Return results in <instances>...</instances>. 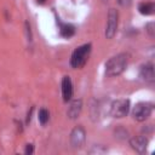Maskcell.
<instances>
[{
  "instance_id": "cell-1",
  "label": "cell",
  "mask_w": 155,
  "mask_h": 155,
  "mask_svg": "<svg viewBox=\"0 0 155 155\" xmlns=\"http://www.w3.org/2000/svg\"><path fill=\"white\" fill-rule=\"evenodd\" d=\"M127 63H128V53H119L111 57L105 63V75L107 76L120 75L126 69Z\"/></svg>"
},
{
  "instance_id": "cell-2",
  "label": "cell",
  "mask_w": 155,
  "mask_h": 155,
  "mask_svg": "<svg viewBox=\"0 0 155 155\" xmlns=\"http://www.w3.org/2000/svg\"><path fill=\"white\" fill-rule=\"evenodd\" d=\"M90 52H91V44H85V45L78 47L73 52V54H71L70 65L73 68H75V69L84 67L85 63L87 62V58L90 56Z\"/></svg>"
},
{
  "instance_id": "cell-3",
  "label": "cell",
  "mask_w": 155,
  "mask_h": 155,
  "mask_svg": "<svg viewBox=\"0 0 155 155\" xmlns=\"http://www.w3.org/2000/svg\"><path fill=\"white\" fill-rule=\"evenodd\" d=\"M130 111V101L128 99H116L111 103L110 114L114 117H124Z\"/></svg>"
},
{
  "instance_id": "cell-4",
  "label": "cell",
  "mask_w": 155,
  "mask_h": 155,
  "mask_svg": "<svg viewBox=\"0 0 155 155\" xmlns=\"http://www.w3.org/2000/svg\"><path fill=\"white\" fill-rule=\"evenodd\" d=\"M117 22H119V13L115 8H110L108 13V22L105 27V38L113 39L117 30Z\"/></svg>"
},
{
  "instance_id": "cell-5",
  "label": "cell",
  "mask_w": 155,
  "mask_h": 155,
  "mask_svg": "<svg viewBox=\"0 0 155 155\" xmlns=\"http://www.w3.org/2000/svg\"><path fill=\"white\" fill-rule=\"evenodd\" d=\"M151 111H153V104L140 102L136 104V107L133 108L132 115L137 121H144L150 116Z\"/></svg>"
},
{
  "instance_id": "cell-6",
  "label": "cell",
  "mask_w": 155,
  "mask_h": 155,
  "mask_svg": "<svg viewBox=\"0 0 155 155\" xmlns=\"http://www.w3.org/2000/svg\"><path fill=\"white\" fill-rule=\"evenodd\" d=\"M86 139V132L81 126H76L75 128H73L71 133H70V144L73 145V148L79 149L84 145Z\"/></svg>"
},
{
  "instance_id": "cell-7",
  "label": "cell",
  "mask_w": 155,
  "mask_h": 155,
  "mask_svg": "<svg viewBox=\"0 0 155 155\" xmlns=\"http://www.w3.org/2000/svg\"><path fill=\"white\" fill-rule=\"evenodd\" d=\"M130 144L133 150H136L139 154H143L148 147V138H145L144 136H138V137L132 138L130 140Z\"/></svg>"
},
{
  "instance_id": "cell-8",
  "label": "cell",
  "mask_w": 155,
  "mask_h": 155,
  "mask_svg": "<svg viewBox=\"0 0 155 155\" xmlns=\"http://www.w3.org/2000/svg\"><path fill=\"white\" fill-rule=\"evenodd\" d=\"M62 94H63V101L68 102L71 99L73 96V84L69 76H64L62 80Z\"/></svg>"
},
{
  "instance_id": "cell-9",
  "label": "cell",
  "mask_w": 155,
  "mask_h": 155,
  "mask_svg": "<svg viewBox=\"0 0 155 155\" xmlns=\"http://www.w3.org/2000/svg\"><path fill=\"white\" fill-rule=\"evenodd\" d=\"M140 78L148 82H153L154 81V78H155V74H154V67L151 63H145L140 67Z\"/></svg>"
},
{
  "instance_id": "cell-10",
  "label": "cell",
  "mask_w": 155,
  "mask_h": 155,
  "mask_svg": "<svg viewBox=\"0 0 155 155\" xmlns=\"http://www.w3.org/2000/svg\"><path fill=\"white\" fill-rule=\"evenodd\" d=\"M81 109H82V101L81 99H74V101H71V103H70V105L68 108L67 114H68V116L70 119L74 120V119H76L80 115Z\"/></svg>"
},
{
  "instance_id": "cell-11",
  "label": "cell",
  "mask_w": 155,
  "mask_h": 155,
  "mask_svg": "<svg viewBox=\"0 0 155 155\" xmlns=\"http://www.w3.org/2000/svg\"><path fill=\"white\" fill-rule=\"evenodd\" d=\"M61 35L64 36V38H70L74 35L75 33V28L71 25V24H68V23H64V24H61Z\"/></svg>"
},
{
  "instance_id": "cell-12",
  "label": "cell",
  "mask_w": 155,
  "mask_h": 155,
  "mask_svg": "<svg viewBox=\"0 0 155 155\" xmlns=\"http://www.w3.org/2000/svg\"><path fill=\"white\" fill-rule=\"evenodd\" d=\"M138 10H139V12L142 15L149 16V15H151L154 12V4L153 2H142V4H139Z\"/></svg>"
},
{
  "instance_id": "cell-13",
  "label": "cell",
  "mask_w": 155,
  "mask_h": 155,
  "mask_svg": "<svg viewBox=\"0 0 155 155\" xmlns=\"http://www.w3.org/2000/svg\"><path fill=\"white\" fill-rule=\"evenodd\" d=\"M39 121H40V124L41 125H45L47 121H48V117H50V114H48V111L45 109V108H42V109H40L39 110Z\"/></svg>"
},
{
  "instance_id": "cell-14",
  "label": "cell",
  "mask_w": 155,
  "mask_h": 155,
  "mask_svg": "<svg viewBox=\"0 0 155 155\" xmlns=\"http://www.w3.org/2000/svg\"><path fill=\"white\" fill-rule=\"evenodd\" d=\"M116 1H117L119 5H121V6H124V7H127V6L131 5V1H132V0H116Z\"/></svg>"
},
{
  "instance_id": "cell-15",
  "label": "cell",
  "mask_w": 155,
  "mask_h": 155,
  "mask_svg": "<svg viewBox=\"0 0 155 155\" xmlns=\"http://www.w3.org/2000/svg\"><path fill=\"white\" fill-rule=\"evenodd\" d=\"M33 150H34L33 145H31V144H28V145H27V148H25V154H31V153H33Z\"/></svg>"
},
{
  "instance_id": "cell-16",
  "label": "cell",
  "mask_w": 155,
  "mask_h": 155,
  "mask_svg": "<svg viewBox=\"0 0 155 155\" xmlns=\"http://www.w3.org/2000/svg\"><path fill=\"white\" fill-rule=\"evenodd\" d=\"M148 27H149V28H150V27H153V23H150ZM148 30H149V33H150L151 35H154V33H153V29H148Z\"/></svg>"
},
{
  "instance_id": "cell-17",
  "label": "cell",
  "mask_w": 155,
  "mask_h": 155,
  "mask_svg": "<svg viewBox=\"0 0 155 155\" xmlns=\"http://www.w3.org/2000/svg\"><path fill=\"white\" fill-rule=\"evenodd\" d=\"M36 1H38L39 4H44V2H45V0H36Z\"/></svg>"
},
{
  "instance_id": "cell-18",
  "label": "cell",
  "mask_w": 155,
  "mask_h": 155,
  "mask_svg": "<svg viewBox=\"0 0 155 155\" xmlns=\"http://www.w3.org/2000/svg\"><path fill=\"white\" fill-rule=\"evenodd\" d=\"M103 1H104V2H107V1H108V0H103Z\"/></svg>"
}]
</instances>
